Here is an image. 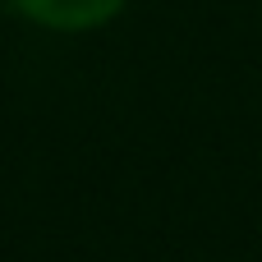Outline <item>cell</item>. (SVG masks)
I'll return each instance as SVG.
<instances>
[{
  "mask_svg": "<svg viewBox=\"0 0 262 262\" xmlns=\"http://www.w3.org/2000/svg\"><path fill=\"white\" fill-rule=\"evenodd\" d=\"M18 14H28L32 23L51 28V32H92L101 23H111L129 0H14Z\"/></svg>",
  "mask_w": 262,
  "mask_h": 262,
  "instance_id": "obj_1",
  "label": "cell"
}]
</instances>
